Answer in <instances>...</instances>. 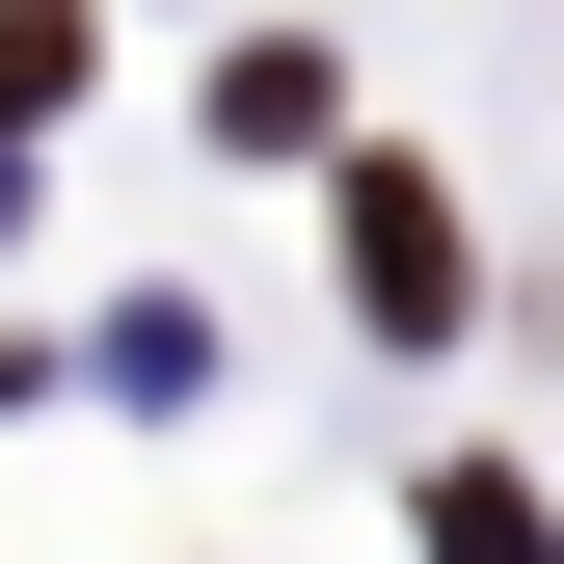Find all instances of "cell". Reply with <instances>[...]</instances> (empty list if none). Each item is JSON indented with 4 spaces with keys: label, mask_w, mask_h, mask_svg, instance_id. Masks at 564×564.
<instances>
[{
    "label": "cell",
    "mask_w": 564,
    "mask_h": 564,
    "mask_svg": "<svg viewBox=\"0 0 564 564\" xmlns=\"http://www.w3.org/2000/svg\"><path fill=\"white\" fill-rule=\"evenodd\" d=\"M349 323H377V349L457 323V216H431V162H349Z\"/></svg>",
    "instance_id": "cell-1"
},
{
    "label": "cell",
    "mask_w": 564,
    "mask_h": 564,
    "mask_svg": "<svg viewBox=\"0 0 564 564\" xmlns=\"http://www.w3.org/2000/svg\"><path fill=\"white\" fill-rule=\"evenodd\" d=\"M431 564H564V511H538L511 457H457V484H431Z\"/></svg>",
    "instance_id": "cell-2"
}]
</instances>
